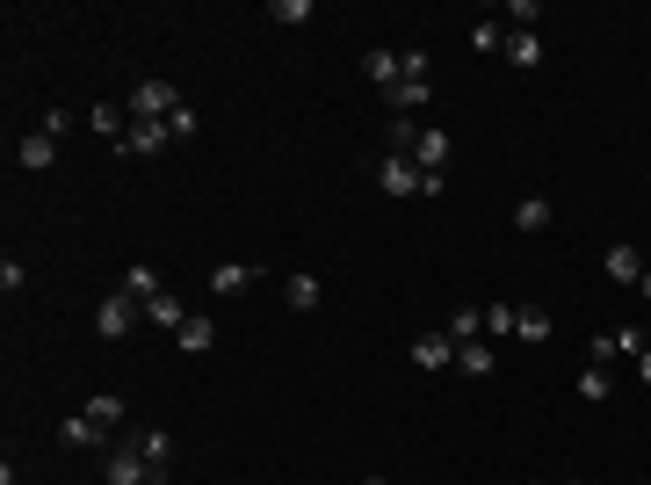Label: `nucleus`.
<instances>
[{
	"instance_id": "nucleus-32",
	"label": "nucleus",
	"mask_w": 651,
	"mask_h": 485,
	"mask_svg": "<svg viewBox=\"0 0 651 485\" xmlns=\"http://www.w3.org/2000/svg\"><path fill=\"white\" fill-rule=\"evenodd\" d=\"M637 377H644V384H651V348H644V355H637Z\"/></svg>"
},
{
	"instance_id": "nucleus-30",
	"label": "nucleus",
	"mask_w": 651,
	"mask_h": 485,
	"mask_svg": "<svg viewBox=\"0 0 651 485\" xmlns=\"http://www.w3.org/2000/svg\"><path fill=\"white\" fill-rule=\"evenodd\" d=\"M167 131H174V138H196V131H203V116H196V109H189V102H181V109H174V116H167Z\"/></svg>"
},
{
	"instance_id": "nucleus-35",
	"label": "nucleus",
	"mask_w": 651,
	"mask_h": 485,
	"mask_svg": "<svg viewBox=\"0 0 651 485\" xmlns=\"http://www.w3.org/2000/svg\"><path fill=\"white\" fill-rule=\"evenodd\" d=\"M644 348H651V333H644Z\"/></svg>"
},
{
	"instance_id": "nucleus-6",
	"label": "nucleus",
	"mask_w": 651,
	"mask_h": 485,
	"mask_svg": "<svg viewBox=\"0 0 651 485\" xmlns=\"http://www.w3.org/2000/svg\"><path fill=\"white\" fill-rule=\"evenodd\" d=\"M377 189L384 196H420V160H377Z\"/></svg>"
},
{
	"instance_id": "nucleus-12",
	"label": "nucleus",
	"mask_w": 651,
	"mask_h": 485,
	"mask_svg": "<svg viewBox=\"0 0 651 485\" xmlns=\"http://www.w3.org/2000/svg\"><path fill=\"white\" fill-rule=\"evenodd\" d=\"M15 160H22V167H29V174H44V167H51V160H58V138H51V131H29V138H22V145H15Z\"/></svg>"
},
{
	"instance_id": "nucleus-23",
	"label": "nucleus",
	"mask_w": 651,
	"mask_h": 485,
	"mask_svg": "<svg viewBox=\"0 0 651 485\" xmlns=\"http://www.w3.org/2000/svg\"><path fill=\"white\" fill-rule=\"evenodd\" d=\"M87 420H95V428H116V420H123V399H116V391H95V399H87Z\"/></svg>"
},
{
	"instance_id": "nucleus-3",
	"label": "nucleus",
	"mask_w": 651,
	"mask_h": 485,
	"mask_svg": "<svg viewBox=\"0 0 651 485\" xmlns=\"http://www.w3.org/2000/svg\"><path fill=\"white\" fill-rule=\"evenodd\" d=\"M174 109H181L174 80H138V87H131V116H145V124H167Z\"/></svg>"
},
{
	"instance_id": "nucleus-24",
	"label": "nucleus",
	"mask_w": 651,
	"mask_h": 485,
	"mask_svg": "<svg viewBox=\"0 0 651 485\" xmlns=\"http://www.w3.org/2000/svg\"><path fill=\"white\" fill-rule=\"evenodd\" d=\"M87 124H95L102 138H123V131H131V124H123V109H116V102H95V109H87Z\"/></svg>"
},
{
	"instance_id": "nucleus-27",
	"label": "nucleus",
	"mask_w": 651,
	"mask_h": 485,
	"mask_svg": "<svg viewBox=\"0 0 651 485\" xmlns=\"http://www.w3.org/2000/svg\"><path fill=\"white\" fill-rule=\"evenodd\" d=\"M471 51H507V29L500 22H471Z\"/></svg>"
},
{
	"instance_id": "nucleus-28",
	"label": "nucleus",
	"mask_w": 651,
	"mask_h": 485,
	"mask_svg": "<svg viewBox=\"0 0 651 485\" xmlns=\"http://www.w3.org/2000/svg\"><path fill=\"white\" fill-rule=\"evenodd\" d=\"M521 341H550V312H536V305H521Z\"/></svg>"
},
{
	"instance_id": "nucleus-19",
	"label": "nucleus",
	"mask_w": 651,
	"mask_h": 485,
	"mask_svg": "<svg viewBox=\"0 0 651 485\" xmlns=\"http://www.w3.org/2000/svg\"><path fill=\"white\" fill-rule=\"evenodd\" d=\"M514 225H521V232H543V225H550V196H521V203H514Z\"/></svg>"
},
{
	"instance_id": "nucleus-9",
	"label": "nucleus",
	"mask_w": 651,
	"mask_h": 485,
	"mask_svg": "<svg viewBox=\"0 0 651 485\" xmlns=\"http://www.w3.org/2000/svg\"><path fill=\"white\" fill-rule=\"evenodd\" d=\"M601 268H608V283H637L644 276V254L630 247V239H615V247L601 254Z\"/></svg>"
},
{
	"instance_id": "nucleus-15",
	"label": "nucleus",
	"mask_w": 651,
	"mask_h": 485,
	"mask_svg": "<svg viewBox=\"0 0 651 485\" xmlns=\"http://www.w3.org/2000/svg\"><path fill=\"white\" fill-rule=\"evenodd\" d=\"M507 58L514 66H543V37L536 29H507Z\"/></svg>"
},
{
	"instance_id": "nucleus-7",
	"label": "nucleus",
	"mask_w": 651,
	"mask_h": 485,
	"mask_svg": "<svg viewBox=\"0 0 651 485\" xmlns=\"http://www.w3.org/2000/svg\"><path fill=\"white\" fill-rule=\"evenodd\" d=\"M174 341H181V355H210V348H217V319H210V312H189Z\"/></svg>"
},
{
	"instance_id": "nucleus-21",
	"label": "nucleus",
	"mask_w": 651,
	"mask_h": 485,
	"mask_svg": "<svg viewBox=\"0 0 651 485\" xmlns=\"http://www.w3.org/2000/svg\"><path fill=\"white\" fill-rule=\"evenodd\" d=\"M608 391H615V384H608V370H601V362H586V370H579V399H586V406H601Z\"/></svg>"
},
{
	"instance_id": "nucleus-22",
	"label": "nucleus",
	"mask_w": 651,
	"mask_h": 485,
	"mask_svg": "<svg viewBox=\"0 0 651 485\" xmlns=\"http://www.w3.org/2000/svg\"><path fill=\"white\" fill-rule=\"evenodd\" d=\"M362 73L377 80V87H398V51H369V58H362Z\"/></svg>"
},
{
	"instance_id": "nucleus-11",
	"label": "nucleus",
	"mask_w": 651,
	"mask_h": 485,
	"mask_svg": "<svg viewBox=\"0 0 651 485\" xmlns=\"http://www.w3.org/2000/svg\"><path fill=\"white\" fill-rule=\"evenodd\" d=\"M116 290H123V297H131V305H152V297H160L167 283H160V268H145V261H131V276H123Z\"/></svg>"
},
{
	"instance_id": "nucleus-16",
	"label": "nucleus",
	"mask_w": 651,
	"mask_h": 485,
	"mask_svg": "<svg viewBox=\"0 0 651 485\" xmlns=\"http://www.w3.org/2000/svg\"><path fill=\"white\" fill-rule=\"evenodd\" d=\"M246 283H254V268H246V261H217V268H210V290H217V297H232V290H246Z\"/></svg>"
},
{
	"instance_id": "nucleus-13",
	"label": "nucleus",
	"mask_w": 651,
	"mask_h": 485,
	"mask_svg": "<svg viewBox=\"0 0 651 485\" xmlns=\"http://www.w3.org/2000/svg\"><path fill=\"white\" fill-rule=\"evenodd\" d=\"M145 319H152V326H167V333H181V319H189V305H181L174 290H160V297L145 305Z\"/></svg>"
},
{
	"instance_id": "nucleus-8",
	"label": "nucleus",
	"mask_w": 651,
	"mask_h": 485,
	"mask_svg": "<svg viewBox=\"0 0 651 485\" xmlns=\"http://www.w3.org/2000/svg\"><path fill=\"white\" fill-rule=\"evenodd\" d=\"M413 362H420V370H456V341H449V333H420Z\"/></svg>"
},
{
	"instance_id": "nucleus-34",
	"label": "nucleus",
	"mask_w": 651,
	"mask_h": 485,
	"mask_svg": "<svg viewBox=\"0 0 651 485\" xmlns=\"http://www.w3.org/2000/svg\"><path fill=\"white\" fill-rule=\"evenodd\" d=\"M362 485H384V478H362Z\"/></svg>"
},
{
	"instance_id": "nucleus-20",
	"label": "nucleus",
	"mask_w": 651,
	"mask_h": 485,
	"mask_svg": "<svg viewBox=\"0 0 651 485\" xmlns=\"http://www.w3.org/2000/svg\"><path fill=\"white\" fill-rule=\"evenodd\" d=\"M456 370H463V377H492V348H485V341H463V348H456Z\"/></svg>"
},
{
	"instance_id": "nucleus-29",
	"label": "nucleus",
	"mask_w": 651,
	"mask_h": 485,
	"mask_svg": "<svg viewBox=\"0 0 651 485\" xmlns=\"http://www.w3.org/2000/svg\"><path fill=\"white\" fill-rule=\"evenodd\" d=\"M521 326V305H485V333H514Z\"/></svg>"
},
{
	"instance_id": "nucleus-17",
	"label": "nucleus",
	"mask_w": 651,
	"mask_h": 485,
	"mask_svg": "<svg viewBox=\"0 0 651 485\" xmlns=\"http://www.w3.org/2000/svg\"><path fill=\"white\" fill-rule=\"evenodd\" d=\"M58 442H66V449H102V428H95L87 413H73L66 428H58Z\"/></svg>"
},
{
	"instance_id": "nucleus-31",
	"label": "nucleus",
	"mask_w": 651,
	"mask_h": 485,
	"mask_svg": "<svg viewBox=\"0 0 651 485\" xmlns=\"http://www.w3.org/2000/svg\"><path fill=\"white\" fill-rule=\"evenodd\" d=\"M507 15H514V29H536V22H543V8H536V0H514Z\"/></svg>"
},
{
	"instance_id": "nucleus-4",
	"label": "nucleus",
	"mask_w": 651,
	"mask_h": 485,
	"mask_svg": "<svg viewBox=\"0 0 651 485\" xmlns=\"http://www.w3.org/2000/svg\"><path fill=\"white\" fill-rule=\"evenodd\" d=\"M138 319H145V305H131L123 290H109L102 305H95V333H102V341H123V333H131Z\"/></svg>"
},
{
	"instance_id": "nucleus-26",
	"label": "nucleus",
	"mask_w": 651,
	"mask_h": 485,
	"mask_svg": "<svg viewBox=\"0 0 651 485\" xmlns=\"http://www.w3.org/2000/svg\"><path fill=\"white\" fill-rule=\"evenodd\" d=\"M275 22H283V29H304V22H312V0H275V8H268Z\"/></svg>"
},
{
	"instance_id": "nucleus-33",
	"label": "nucleus",
	"mask_w": 651,
	"mask_h": 485,
	"mask_svg": "<svg viewBox=\"0 0 651 485\" xmlns=\"http://www.w3.org/2000/svg\"><path fill=\"white\" fill-rule=\"evenodd\" d=\"M637 290H644V305H651V268H644V276H637Z\"/></svg>"
},
{
	"instance_id": "nucleus-14",
	"label": "nucleus",
	"mask_w": 651,
	"mask_h": 485,
	"mask_svg": "<svg viewBox=\"0 0 651 485\" xmlns=\"http://www.w3.org/2000/svg\"><path fill=\"white\" fill-rule=\"evenodd\" d=\"M131 442H138V457H145V464H160V471H167V457H174V435H167V428H138Z\"/></svg>"
},
{
	"instance_id": "nucleus-2",
	"label": "nucleus",
	"mask_w": 651,
	"mask_h": 485,
	"mask_svg": "<svg viewBox=\"0 0 651 485\" xmlns=\"http://www.w3.org/2000/svg\"><path fill=\"white\" fill-rule=\"evenodd\" d=\"M102 478H109V485H174L160 464H145V457H138V442H116L109 457H102Z\"/></svg>"
},
{
	"instance_id": "nucleus-5",
	"label": "nucleus",
	"mask_w": 651,
	"mask_h": 485,
	"mask_svg": "<svg viewBox=\"0 0 651 485\" xmlns=\"http://www.w3.org/2000/svg\"><path fill=\"white\" fill-rule=\"evenodd\" d=\"M174 145V131L167 124H145V116H131V131L116 138V153H138V160H152V153H167Z\"/></svg>"
},
{
	"instance_id": "nucleus-1",
	"label": "nucleus",
	"mask_w": 651,
	"mask_h": 485,
	"mask_svg": "<svg viewBox=\"0 0 651 485\" xmlns=\"http://www.w3.org/2000/svg\"><path fill=\"white\" fill-rule=\"evenodd\" d=\"M427 95H434V66H427V51L413 44V51H398V87H384V102H391L398 116H413Z\"/></svg>"
},
{
	"instance_id": "nucleus-25",
	"label": "nucleus",
	"mask_w": 651,
	"mask_h": 485,
	"mask_svg": "<svg viewBox=\"0 0 651 485\" xmlns=\"http://www.w3.org/2000/svg\"><path fill=\"white\" fill-rule=\"evenodd\" d=\"M478 326H485V312H449V326H442V333L463 348V341H478Z\"/></svg>"
},
{
	"instance_id": "nucleus-18",
	"label": "nucleus",
	"mask_w": 651,
	"mask_h": 485,
	"mask_svg": "<svg viewBox=\"0 0 651 485\" xmlns=\"http://www.w3.org/2000/svg\"><path fill=\"white\" fill-rule=\"evenodd\" d=\"M283 297H290V312H319V297H326V290H319V276H290Z\"/></svg>"
},
{
	"instance_id": "nucleus-10",
	"label": "nucleus",
	"mask_w": 651,
	"mask_h": 485,
	"mask_svg": "<svg viewBox=\"0 0 651 485\" xmlns=\"http://www.w3.org/2000/svg\"><path fill=\"white\" fill-rule=\"evenodd\" d=\"M449 131H420V145H413V160H420V174H449Z\"/></svg>"
}]
</instances>
